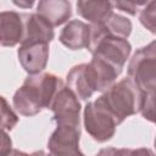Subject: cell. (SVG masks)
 Instances as JSON below:
<instances>
[{"mask_svg":"<svg viewBox=\"0 0 156 156\" xmlns=\"http://www.w3.org/2000/svg\"><path fill=\"white\" fill-rule=\"evenodd\" d=\"M2 156H48V154L43 150H38V151H34L32 154H27L24 151L18 150V149H11L7 152H5Z\"/></svg>","mask_w":156,"mask_h":156,"instance_id":"obj_22","label":"cell"},{"mask_svg":"<svg viewBox=\"0 0 156 156\" xmlns=\"http://www.w3.org/2000/svg\"><path fill=\"white\" fill-rule=\"evenodd\" d=\"M129 151L130 149L127 147H122V149H117V147H104L101 149L95 156H129Z\"/></svg>","mask_w":156,"mask_h":156,"instance_id":"obj_20","label":"cell"},{"mask_svg":"<svg viewBox=\"0 0 156 156\" xmlns=\"http://www.w3.org/2000/svg\"><path fill=\"white\" fill-rule=\"evenodd\" d=\"M37 13L54 28L68 21L72 16V6L66 0H43L37 5Z\"/></svg>","mask_w":156,"mask_h":156,"instance_id":"obj_12","label":"cell"},{"mask_svg":"<svg viewBox=\"0 0 156 156\" xmlns=\"http://www.w3.org/2000/svg\"><path fill=\"white\" fill-rule=\"evenodd\" d=\"M13 4L23 9H29L34 5V1H13Z\"/></svg>","mask_w":156,"mask_h":156,"instance_id":"obj_24","label":"cell"},{"mask_svg":"<svg viewBox=\"0 0 156 156\" xmlns=\"http://www.w3.org/2000/svg\"><path fill=\"white\" fill-rule=\"evenodd\" d=\"M80 126L58 124L48 140V156H85L79 149Z\"/></svg>","mask_w":156,"mask_h":156,"instance_id":"obj_5","label":"cell"},{"mask_svg":"<svg viewBox=\"0 0 156 156\" xmlns=\"http://www.w3.org/2000/svg\"><path fill=\"white\" fill-rule=\"evenodd\" d=\"M54 113L52 119L58 124L80 126V104L73 91L63 83L55 94L50 108Z\"/></svg>","mask_w":156,"mask_h":156,"instance_id":"obj_6","label":"cell"},{"mask_svg":"<svg viewBox=\"0 0 156 156\" xmlns=\"http://www.w3.org/2000/svg\"><path fill=\"white\" fill-rule=\"evenodd\" d=\"M18 123V116L11 108L4 96L0 95V128L5 130H12Z\"/></svg>","mask_w":156,"mask_h":156,"instance_id":"obj_16","label":"cell"},{"mask_svg":"<svg viewBox=\"0 0 156 156\" xmlns=\"http://www.w3.org/2000/svg\"><path fill=\"white\" fill-rule=\"evenodd\" d=\"M128 78L141 94H155L156 88V43L139 48L128 65Z\"/></svg>","mask_w":156,"mask_h":156,"instance_id":"obj_3","label":"cell"},{"mask_svg":"<svg viewBox=\"0 0 156 156\" xmlns=\"http://www.w3.org/2000/svg\"><path fill=\"white\" fill-rule=\"evenodd\" d=\"M90 35V26L79 20L69 21L61 30L58 40L62 45L71 50L88 48Z\"/></svg>","mask_w":156,"mask_h":156,"instance_id":"obj_11","label":"cell"},{"mask_svg":"<svg viewBox=\"0 0 156 156\" xmlns=\"http://www.w3.org/2000/svg\"><path fill=\"white\" fill-rule=\"evenodd\" d=\"M146 2H129V1H117V2H112V5L117 9H119L123 12H127L132 16H135L136 12L139 11L140 6H144Z\"/></svg>","mask_w":156,"mask_h":156,"instance_id":"obj_19","label":"cell"},{"mask_svg":"<svg viewBox=\"0 0 156 156\" xmlns=\"http://www.w3.org/2000/svg\"><path fill=\"white\" fill-rule=\"evenodd\" d=\"M62 84L63 80L54 73L28 76L13 94L15 110L24 117H32L44 108H50L52 99Z\"/></svg>","mask_w":156,"mask_h":156,"instance_id":"obj_1","label":"cell"},{"mask_svg":"<svg viewBox=\"0 0 156 156\" xmlns=\"http://www.w3.org/2000/svg\"><path fill=\"white\" fill-rule=\"evenodd\" d=\"M119 74L121 72H118L113 66L95 56H93L89 63H85V77L93 93H104L115 83Z\"/></svg>","mask_w":156,"mask_h":156,"instance_id":"obj_8","label":"cell"},{"mask_svg":"<svg viewBox=\"0 0 156 156\" xmlns=\"http://www.w3.org/2000/svg\"><path fill=\"white\" fill-rule=\"evenodd\" d=\"M12 149V140L7 132L2 128H0V156H2L5 152Z\"/></svg>","mask_w":156,"mask_h":156,"instance_id":"obj_21","label":"cell"},{"mask_svg":"<svg viewBox=\"0 0 156 156\" xmlns=\"http://www.w3.org/2000/svg\"><path fill=\"white\" fill-rule=\"evenodd\" d=\"M129 156H155V154L149 147H139V149H130Z\"/></svg>","mask_w":156,"mask_h":156,"instance_id":"obj_23","label":"cell"},{"mask_svg":"<svg viewBox=\"0 0 156 156\" xmlns=\"http://www.w3.org/2000/svg\"><path fill=\"white\" fill-rule=\"evenodd\" d=\"M23 21V39L21 44L28 43H46L49 44L55 38V32L51 24L41 16L35 13H22Z\"/></svg>","mask_w":156,"mask_h":156,"instance_id":"obj_9","label":"cell"},{"mask_svg":"<svg viewBox=\"0 0 156 156\" xmlns=\"http://www.w3.org/2000/svg\"><path fill=\"white\" fill-rule=\"evenodd\" d=\"M107 32L111 35L127 39L132 33V22L124 16H121L118 13H112L111 17L104 23Z\"/></svg>","mask_w":156,"mask_h":156,"instance_id":"obj_15","label":"cell"},{"mask_svg":"<svg viewBox=\"0 0 156 156\" xmlns=\"http://www.w3.org/2000/svg\"><path fill=\"white\" fill-rule=\"evenodd\" d=\"M83 123L87 133L98 143H105L112 139L118 126L112 115L98 99L87 102L84 106Z\"/></svg>","mask_w":156,"mask_h":156,"instance_id":"obj_4","label":"cell"},{"mask_svg":"<svg viewBox=\"0 0 156 156\" xmlns=\"http://www.w3.org/2000/svg\"><path fill=\"white\" fill-rule=\"evenodd\" d=\"M156 2L155 1H149L146 2L141 10H139V21L140 23L149 29L152 34L156 33V27H155V13H156Z\"/></svg>","mask_w":156,"mask_h":156,"instance_id":"obj_17","label":"cell"},{"mask_svg":"<svg viewBox=\"0 0 156 156\" xmlns=\"http://www.w3.org/2000/svg\"><path fill=\"white\" fill-rule=\"evenodd\" d=\"M77 13L90 24L105 23L113 13L111 1H77Z\"/></svg>","mask_w":156,"mask_h":156,"instance_id":"obj_13","label":"cell"},{"mask_svg":"<svg viewBox=\"0 0 156 156\" xmlns=\"http://www.w3.org/2000/svg\"><path fill=\"white\" fill-rule=\"evenodd\" d=\"M66 85L80 100H88L94 94L85 77V63H80L72 67L66 76Z\"/></svg>","mask_w":156,"mask_h":156,"instance_id":"obj_14","label":"cell"},{"mask_svg":"<svg viewBox=\"0 0 156 156\" xmlns=\"http://www.w3.org/2000/svg\"><path fill=\"white\" fill-rule=\"evenodd\" d=\"M143 94L129 78H123L106 89L98 100L112 115L117 124L139 112Z\"/></svg>","mask_w":156,"mask_h":156,"instance_id":"obj_2","label":"cell"},{"mask_svg":"<svg viewBox=\"0 0 156 156\" xmlns=\"http://www.w3.org/2000/svg\"><path fill=\"white\" fill-rule=\"evenodd\" d=\"M23 39V21L22 13L16 11L0 12V45L16 46Z\"/></svg>","mask_w":156,"mask_h":156,"instance_id":"obj_10","label":"cell"},{"mask_svg":"<svg viewBox=\"0 0 156 156\" xmlns=\"http://www.w3.org/2000/svg\"><path fill=\"white\" fill-rule=\"evenodd\" d=\"M139 112L149 122L155 121V94H143Z\"/></svg>","mask_w":156,"mask_h":156,"instance_id":"obj_18","label":"cell"},{"mask_svg":"<svg viewBox=\"0 0 156 156\" xmlns=\"http://www.w3.org/2000/svg\"><path fill=\"white\" fill-rule=\"evenodd\" d=\"M18 61L22 68L29 74L41 73L49 60V44L46 43H28L20 44L17 50Z\"/></svg>","mask_w":156,"mask_h":156,"instance_id":"obj_7","label":"cell"}]
</instances>
